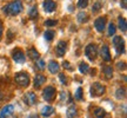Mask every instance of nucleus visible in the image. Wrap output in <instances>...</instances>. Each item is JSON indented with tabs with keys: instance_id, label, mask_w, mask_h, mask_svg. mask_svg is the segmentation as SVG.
Wrapping results in <instances>:
<instances>
[{
	"instance_id": "obj_29",
	"label": "nucleus",
	"mask_w": 127,
	"mask_h": 118,
	"mask_svg": "<svg viewBox=\"0 0 127 118\" xmlns=\"http://www.w3.org/2000/svg\"><path fill=\"white\" fill-rule=\"evenodd\" d=\"M87 5H88V0H79L78 1V7H80V8H85L87 7Z\"/></svg>"
},
{
	"instance_id": "obj_15",
	"label": "nucleus",
	"mask_w": 127,
	"mask_h": 118,
	"mask_svg": "<svg viewBox=\"0 0 127 118\" xmlns=\"http://www.w3.org/2000/svg\"><path fill=\"white\" fill-rule=\"evenodd\" d=\"M59 64L57 63V61H54V60H51L50 63H48V70H50L51 73H58L59 72Z\"/></svg>"
},
{
	"instance_id": "obj_19",
	"label": "nucleus",
	"mask_w": 127,
	"mask_h": 118,
	"mask_svg": "<svg viewBox=\"0 0 127 118\" xmlns=\"http://www.w3.org/2000/svg\"><path fill=\"white\" fill-rule=\"evenodd\" d=\"M66 116L67 118H74L77 116V109H75V106H69L67 110V112H66Z\"/></svg>"
},
{
	"instance_id": "obj_21",
	"label": "nucleus",
	"mask_w": 127,
	"mask_h": 118,
	"mask_svg": "<svg viewBox=\"0 0 127 118\" xmlns=\"http://www.w3.org/2000/svg\"><path fill=\"white\" fill-rule=\"evenodd\" d=\"M119 28H120L124 33H126L127 27H126V19L125 18H121V17L119 18Z\"/></svg>"
},
{
	"instance_id": "obj_33",
	"label": "nucleus",
	"mask_w": 127,
	"mask_h": 118,
	"mask_svg": "<svg viewBox=\"0 0 127 118\" xmlns=\"http://www.w3.org/2000/svg\"><path fill=\"white\" fill-rule=\"evenodd\" d=\"M59 77H60V80H61V83H63V84H67V83H66V82H67V80H66V77H65V76H64L63 73H61V74H60Z\"/></svg>"
},
{
	"instance_id": "obj_31",
	"label": "nucleus",
	"mask_w": 127,
	"mask_h": 118,
	"mask_svg": "<svg viewBox=\"0 0 127 118\" xmlns=\"http://www.w3.org/2000/svg\"><path fill=\"white\" fill-rule=\"evenodd\" d=\"M100 8H101V4H100V2H95V4L93 5L92 11H93V12H98V11H100Z\"/></svg>"
},
{
	"instance_id": "obj_6",
	"label": "nucleus",
	"mask_w": 127,
	"mask_h": 118,
	"mask_svg": "<svg viewBox=\"0 0 127 118\" xmlns=\"http://www.w3.org/2000/svg\"><path fill=\"white\" fill-rule=\"evenodd\" d=\"M12 58L15 63L18 64H24L25 63V55H24V52L20 49H15L13 50L12 52Z\"/></svg>"
},
{
	"instance_id": "obj_27",
	"label": "nucleus",
	"mask_w": 127,
	"mask_h": 118,
	"mask_svg": "<svg viewBox=\"0 0 127 118\" xmlns=\"http://www.w3.org/2000/svg\"><path fill=\"white\" fill-rule=\"evenodd\" d=\"M125 97V89H118L117 90V98L118 99H121V98H124Z\"/></svg>"
},
{
	"instance_id": "obj_4",
	"label": "nucleus",
	"mask_w": 127,
	"mask_h": 118,
	"mask_svg": "<svg viewBox=\"0 0 127 118\" xmlns=\"http://www.w3.org/2000/svg\"><path fill=\"white\" fill-rule=\"evenodd\" d=\"M106 92V87L104 85H101L100 83H94L91 86V95L93 97H98V96L104 95Z\"/></svg>"
},
{
	"instance_id": "obj_14",
	"label": "nucleus",
	"mask_w": 127,
	"mask_h": 118,
	"mask_svg": "<svg viewBox=\"0 0 127 118\" xmlns=\"http://www.w3.org/2000/svg\"><path fill=\"white\" fill-rule=\"evenodd\" d=\"M45 82H46V77L44 74H36L35 78H34V86L38 89V87H40Z\"/></svg>"
},
{
	"instance_id": "obj_37",
	"label": "nucleus",
	"mask_w": 127,
	"mask_h": 118,
	"mask_svg": "<svg viewBox=\"0 0 127 118\" xmlns=\"http://www.w3.org/2000/svg\"><path fill=\"white\" fill-rule=\"evenodd\" d=\"M118 67L119 68H125V63H119Z\"/></svg>"
},
{
	"instance_id": "obj_30",
	"label": "nucleus",
	"mask_w": 127,
	"mask_h": 118,
	"mask_svg": "<svg viewBox=\"0 0 127 118\" xmlns=\"http://www.w3.org/2000/svg\"><path fill=\"white\" fill-rule=\"evenodd\" d=\"M58 24L57 20H46L45 21V26H55Z\"/></svg>"
},
{
	"instance_id": "obj_25",
	"label": "nucleus",
	"mask_w": 127,
	"mask_h": 118,
	"mask_svg": "<svg viewBox=\"0 0 127 118\" xmlns=\"http://www.w3.org/2000/svg\"><path fill=\"white\" fill-rule=\"evenodd\" d=\"M87 20H88V15L85 12H80L78 14V21L79 23H86Z\"/></svg>"
},
{
	"instance_id": "obj_34",
	"label": "nucleus",
	"mask_w": 127,
	"mask_h": 118,
	"mask_svg": "<svg viewBox=\"0 0 127 118\" xmlns=\"http://www.w3.org/2000/svg\"><path fill=\"white\" fill-rule=\"evenodd\" d=\"M120 5H121V7H123L124 9L127 8V0H123V1H121V4H120Z\"/></svg>"
},
{
	"instance_id": "obj_28",
	"label": "nucleus",
	"mask_w": 127,
	"mask_h": 118,
	"mask_svg": "<svg viewBox=\"0 0 127 118\" xmlns=\"http://www.w3.org/2000/svg\"><path fill=\"white\" fill-rule=\"evenodd\" d=\"M114 34H115V25L111 23L108 26V36H114Z\"/></svg>"
},
{
	"instance_id": "obj_1",
	"label": "nucleus",
	"mask_w": 127,
	"mask_h": 118,
	"mask_svg": "<svg viewBox=\"0 0 127 118\" xmlns=\"http://www.w3.org/2000/svg\"><path fill=\"white\" fill-rule=\"evenodd\" d=\"M21 11H23L21 0H14L4 7L5 14H9V15H18L19 13H21Z\"/></svg>"
},
{
	"instance_id": "obj_5",
	"label": "nucleus",
	"mask_w": 127,
	"mask_h": 118,
	"mask_svg": "<svg viewBox=\"0 0 127 118\" xmlns=\"http://www.w3.org/2000/svg\"><path fill=\"white\" fill-rule=\"evenodd\" d=\"M113 44H114V47H115V50H117V52H118L119 55L124 53V51H125V41H124V39L121 37L120 36L114 37Z\"/></svg>"
},
{
	"instance_id": "obj_12",
	"label": "nucleus",
	"mask_w": 127,
	"mask_h": 118,
	"mask_svg": "<svg viewBox=\"0 0 127 118\" xmlns=\"http://www.w3.org/2000/svg\"><path fill=\"white\" fill-rule=\"evenodd\" d=\"M42 6H44L45 12H47V13H52V12H54L55 8H57V4H55L53 0H45Z\"/></svg>"
},
{
	"instance_id": "obj_23",
	"label": "nucleus",
	"mask_w": 127,
	"mask_h": 118,
	"mask_svg": "<svg viewBox=\"0 0 127 118\" xmlns=\"http://www.w3.org/2000/svg\"><path fill=\"white\" fill-rule=\"evenodd\" d=\"M79 71H80L81 73H84V74H86V73L90 71V66H88V64L80 63V65H79Z\"/></svg>"
},
{
	"instance_id": "obj_36",
	"label": "nucleus",
	"mask_w": 127,
	"mask_h": 118,
	"mask_svg": "<svg viewBox=\"0 0 127 118\" xmlns=\"http://www.w3.org/2000/svg\"><path fill=\"white\" fill-rule=\"evenodd\" d=\"M2 30H4V27H2V23H1V20H0V38L2 36Z\"/></svg>"
},
{
	"instance_id": "obj_9",
	"label": "nucleus",
	"mask_w": 127,
	"mask_h": 118,
	"mask_svg": "<svg viewBox=\"0 0 127 118\" xmlns=\"http://www.w3.org/2000/svg\"><path fill=\"white\" fill-rule=\"evenodd\" d=\"M14 111V106L13 105H5L4 108L1 109V111H0V118H8L9 116H12V114H13Z\"/></svg>"
},
{
	"instance_id": "obj_7",
	"label": "nucleus",
	"mask_w": 127,
	"mask_h": 118,
	"mask_svg": "<svg viewBox=\"0 0 127 118\" xmlns=\"http://www.w3.org/2000/svg\"><path fill=\"white\" fill-rule=\"evenodd\" d=\"M55 89L53 86H47L42 92V96H44V99L47 100V102H51V100L54 99L55 97Z\"/></svg>"
},
{
	"instance_id": "obj_38",
	"label": "nucleus",
	"mask_w": 127,
	"mask_h": 118,
	"mask_svg": "<svg viewBox=\"0 0 127 118\" xmlns=\"http://www.w3.org/2000/svg\"><path fill=\"white\" fill-rule=\"evenodd\" d=\"M26 1H33V0H26Z\"/></svg>"
},
{
	"instance_id": "obj_17",
	"label": "nucleus",
	"mask_w": 127,
	"mask_h": 118,
	"mask_svg": "<svg viewBox=\"0 0 127 118\" xmlns=\"http://www.w3.org/2000/svg\"><path fill=\"white\" fill-rule=\"evenodd\" d=\"M27 55L28 57H30V59H32V60H36V59H39V52L34 49V47H31L30 50L27 51Z\"/></svg>"
},
{
	"instance_id": "obj_2",
	"label": "nucleus",
	"mask_w": 127,
	"mask_h": 118,
	"mask_svg": "<svg viewBox=\"0 0 127 118\" xmlns=\"http://www.w3.org/2000/svg\"><path fill=\"white\" fill-rule=\"evenodd\" d=\"M15 82L18 83L20 86L26 87L30 85V77L26 72H18L15 74Z\"/></svg>"
},
{
	"instance_id": "obj_8",
	"label": "nucleus",
	"mask_w": 127,
	"mask_h": 118,
	"mask_svg": "<svg viewBox=\"0 0 127 118\" xmlns=\"http://www.w3.org/2000/svg\"><path fill=\"white\" fill-rule=\"evenodd\" d=\"M66 50H67V43L64 40H60L58 43V45L55 46V53H57L58 57H63L65 55Z\"/></svg>"
},
{
	"instance_id": "obj_13",
	"label": "nucleus",
	"mask_w": 127,
	"mask_h": 118,
	"mask_svg": "<svg viewBox=\"0 0 127 118\" xmlns=\"http://www.w3.org/2000/svg\"><path fill=\"white\" fill-rule=\"evenodd\" d=\"M100 56L105 61H109L111 60V53H109V49L107 45H104L100 50Z\"/></svg>"
},
{
	"instance_id": "obj_3",
	"label": "nucleus",
	"mask_w": 127,
	"mask_h": 118,
	"mask_svg": "<svg viewBox=\"0 0 127 118\" xmlns=\"http://www.w3.org/2000/svg\"><path fill=\"white\" fill-rule=\"evenodd\" d=\"M85 55L90 60H94L96 55H98V47L95 44H90L85 49Z\"/></svg>"
},
{
	"instance_id": "obj_20",
	"label": "nucleus",
	"mask_w": 127,
	"mask_h": 118,
	"mask_svg": "<svg viewBox=\"0 0 127 118\" xmlns=\"http://www.w3.org/2000/svg\"><path fill=\"white\" fill-rule=\"evenodd\" d=\"M104 73H105V77L107 78V79H111V78L113 77V70H112L111 66H105Z\"/></svg>"
},
{
	"instance_id": "obj_24",
	"label": "nucleus",
	"mask_w": 127,
	"mask_h": 118,
	"mask_svg": "<svg viewBox=\"0 0 127 118\" xmlns=\"http://www.w3.org/2000/svg\"><path fill=\"white\" fill-rule=\"evenodd\" d=\"M54 36H55V32L53 31V30H50V31H46V32H45V34H44V37H45V39H46V40H48V41L53 40V38H54Z\"/></svg>"
},
{
	"instance_id": "obj_16",
	"label": "nucleus",
	"mask_w": 127,
	"mask_h": 118,
	"mask_svg": "<svg viewBox=\"0 0 127 118\" xmlns=\"http://www.w3.org/2000/svg\"><path fill=\"white\" fill-rule=\"evenodd\" d=\"M54 112V109L50 106V105H47V106H44L42 109H41V115L44 116V117H50L51 115Z\"/></svg>"
},
{
	"instance_id": "obj_10",
	"label": "nucleus",
	"mask_w": 127,
	"mask_h": 118,
	"mask_svg": "<svg viewBox=\"0 0 127 118\" xmlns=\"http://www.w3.org/2000/svg\"><path fill=\"white\" fill-rule=\"evenodd\" d=\"M24 102H25L27 105H30V106L34 105L36 102L35 93H34V92H26V93L24 95Z\"/></svg>"
},
{
	"instance_id": "obj_22",
	"label": "nucleus",
	"mask_w": 127,
	"mask_h": 118,
	"mask_svg": "<svg viewBox=\"0 0 127 118\" xmlns=\"http://www.w3.org/2000/svg\"><path fill=\"white\" fill-rule=\"evenodd\" d=\"M94 115L98 118H104L105 116H106V111H105L102 108H96L94 111Z\"/></svg>"
},
{
	"instance_id": "obj_18",
	"label": "nucleus",
	"mask_w": 127,
	"mask_h": 118,
	"mask_svg": "<svg viewBox=\"0 0 127 118\" xmlns=\"http://www.w3.org/2000/svg\"><path fill=\"white\" fill-rule=\"evenodd\" d=\"M28 17L31 19H35L38 17V7L36 6H32L30 11H28Z\"/></svg>"
},
{
	"instance_id": "obj_26",
	"label": "nucleus",
	"mask_w": 127,
	"mask_h": 118,
	"mask_svg": "<svg viewBox=\"0 0 127 118\" xmlns=\"http://www.w3.org/2000/svg\"><path fill=\"white\" fill-rule=\"evenodd\" d=\"M74 97H75V99H78V100H81L82 99V89H81V87H78V89H77V92H75Z\"/></svg>"
},
{
	"instance_id": "obj_32",
	"label": "nucleus",
	"mask_w": 127,
	"mask_h": 118,
	"mask_svg": "<svg viewBox=\"0 0 127 118\" xmlns=\"http://www.w3.org/2000/svg\"><path fill=\"white\" fill-rule=\"evenodd\" d=\"M36 66H38V68H40V70H44L45 68V61L44 60H38V63H36Z\"/></svg>"
},
{
	"instance_id": "obj_11",
	"label": "nucleus",
	"mask_w": 127,
	"mask_h": 118,
	"mask_svg": "<svg viewBox=\"0 0 127 118\" xmlns=\"http://www.w3.org/2000/svg\"><path fill=\"white\" fill-rule=\"evenodd\" d=\"M106 23H107L106 17H100V18L96 19V20L94 21V26H95V28H96V31L98 32L104 31L105 27H106Z\"/></svg>"
},
{
	"instance_id": "obj_35",
	"label": "nucleus",
	"mask_w": 127,
	"mask_h": 118,
	"mask_svg": "<svg viewBox=\"0 0 127 118\" xmlns=\"http://www.w3.org/2000/svg\"><path fill=\"white\" fill-rule=\"evenodd\" d=\"M64 67L68 68V70H72V67L69 66V63H68V61H64Z\"/></svg>"
}]
</instances>
